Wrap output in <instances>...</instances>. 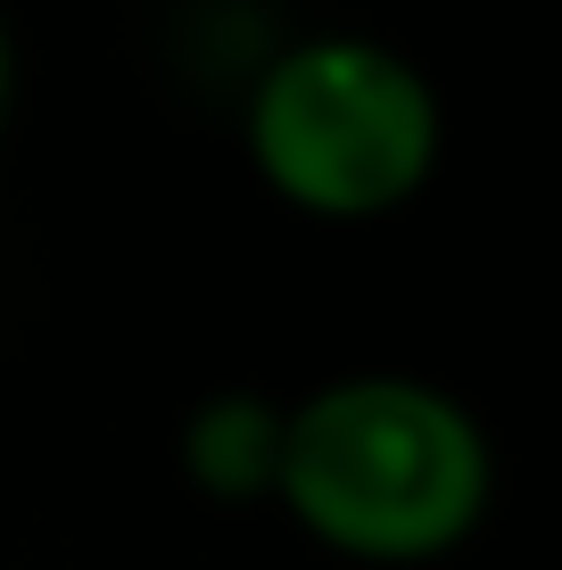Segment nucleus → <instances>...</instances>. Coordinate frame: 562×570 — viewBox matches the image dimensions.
<instances>
[{"label": "nucleus", "instance_id": "nucleus-1", "mask_svg": "<svg viewBox=\"0 0 562 570\" xmlns=\"http://www.w3.org/2000/svg\"><path fill=\"white\" fill-rule=\"evenodd\" d=\"M274 504L339 562H447L496 504V439L431 372H339L289 405Z\"/></svg>", "mask_w": 562, "mask_h": 570}, {"label": "nucleus", "instance_id": "nucleus-2", "mask_svg": "<svg viewBox=\"0 0 562 570\" xmlns=\"http://www.w3.org/2000/svg\"><path fill=\"white\" fill-rule=\"evenodd\" d=\"M240 149L306 224H381L438 183L447 100L431 67L381 33H298L248 75Z\"/></svg>", "mask_w": 562, "mask_h": 570}, {"label": "nucleus", "instance_id": "nucleus-3", "mask_svg": "<svg viewBox=\"0 0 562 570\" xmlns=\"http://www.w3.org/2000/svg\"><path fill=\"white\" fill-rule=\"evenodd\" d=\"M282 430L289 405L265 389H216L183 414V480L207 504H274L282 488Z\"/></svg>", "mask_w": 562, "mask_h": 570}, {"label": "nucleus", "instance_id": "nucleus-4", "mask_svg": "<svg viewBox=\"0 0 562 570\" xmlns=\"http://www.w3.org/2000/svg\"><path fill=\"white\" fill-rule=\"evenodd\" d=\"M9 100H17V42H9V26H0V125H9Z\"/></svg>", "mask_w": 562, "mask_h": 570}]
</instances>
